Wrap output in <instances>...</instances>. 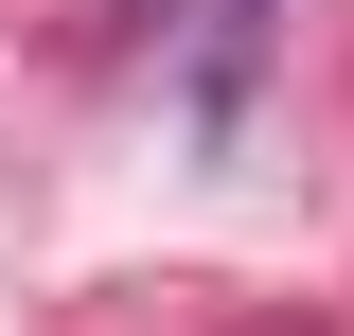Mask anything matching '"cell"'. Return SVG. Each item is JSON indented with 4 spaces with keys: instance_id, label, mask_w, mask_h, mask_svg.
<instances>
[{
    "instance_id": "obj_1",
    "label": "cell",
    "mask_w": 354,
    "mask_h": 336,
    "mask_svg": "<svg viewBox=\"0 0 354 336\" xmlns=\"http://www.w3.org/2000/svg\"><path fill=\"white\" fill-rule=\"evenodd\" d=\"M266 71V0H195V124H230Z\"/></svg>"
}]
</instances>
